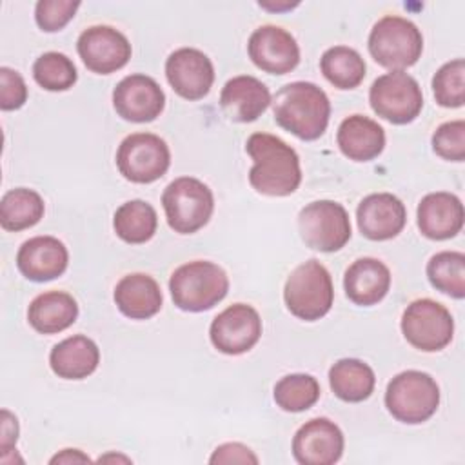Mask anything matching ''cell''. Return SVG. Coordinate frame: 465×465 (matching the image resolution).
I'll return each mask as SVG.
<instances>
[{"label": "cell", "mask_w": 465, "mask_h": 465, "mask_svg": "<svg viewBox=\"0 0 465 465\" xmlns=\"http://www.w3.org/2000/svg\"><path fill=\"white\" fill-rule=\"evenodd\" d=\"M252 158L249 183L267 196H289L302 182V167L296 151L282 138L269 133H254L245 143Z\"/></svg>", "instance_id": "6da1fadb"}, {"label": "cell", "mask_w": 465, "mask_h": 465, "mask_svg": "<svg viewBox=\"0 0 465 465\" xmlns=\"http://www.w3.org/2000/svg\"><path fill=\"white\" fill-rule=\"evenodd\" d=\"M271 104L276 124L300 140H316L329 125L331 102L325 91L312 82L283 85L276 91Z\"/></svg>", "instance_id": "7a4b0ae2"}, {"label": "cell", "mask_w": 465, "mask_h": 465, "mask_svg": "<svg viewBox=\"0 0 465 465\" xmlns=\"http://www.w3.org/2000/svg\"><path fill=\"white\" fill-rule=\"evenodd\" d=\"M169 291L174 305L187 312H203L220 303L229 291L225 271L205 260H194L180 265L169 280Z\"/></svg>", "instance_id": "3957f363"}, {"label": "cell", "mask_w": 465, "mask_h": 465, "mask_svg": "<svg viewBox=\"0 0 465 465\" xmlns=\"http://www.w3.org/2000/svg\"><path fill=\"white\" fill-rule=\"evenodd\" d=\"M423 51L421 31L411 20L387 15L369 35V53L376 64L391 71H403L418 62Z\"/></svg>", "instance_id": "277c9868"}, {"label": "cell", "mask_w": 465, "mask_h": 465, "mask_svg": "<svg viewBox=\"0 0 465 465\" xmlns=\"http://www.w3.org/2000/svg\"><path fill=\"white\" fill-rule=\"evenodd\" d=\"M283 300L291 314L300 320L314 322L323 318L334 300L329 271L318 260L300 263L285 282Z\"/></svg>", "instance_id": "5b68a950"}, {"label": "cell", "mask_w": 465, "mask_h": 465, "mask_svg": "<svg viewBox=\"0 0 465 465\" xmlns=\"http://www.w3.org/2000/svg\"><path fill=\"white\" fill-rule=\"evenodd\" d=\"M438 405L440 387L427 372L403 371L387 385L385 407L401 423H423L436 412Z\"/></svg>", "instance_id": "8992f818"}, {"label": "cell", "mask_w": 465, "mask_h": 465, "mask_svg": "<svg viewBox=\"0 0 465 465\" xmlns=\"http://www.w3.org/2000/svg\"><path fill=\"white\" fill-rule=\"evenodd\" d=\"M162 205L174 232L193 234L209 222L214 211V196L198 178L180 176L163 189Z\"/></svg>", "instance_id": "52a82bcc"}, {"label": "cell", "mask_w": 465, "mask_h": 465, "mask_svg": "<svg viewBox=\"0 0 465 465\" xmlns=\"http://www.w3.org/2000/svg\"><path fill=\"white\" fill-rule=\"evenodd\" d=\"M372 111L396 125L412 122L421 107L423 94L418 82L405 71H391L378 76L369 89Z\"/></svg>", "instance_id": "ba28073f"}, {"label": "cell", "mask_w": 465, "mask_h": 465, "mask_svg": "<svg viewBox=\"0 0 465 465\" xmlns=\"http://www.w3.org/2000/svg\"><path fill=\"white\" fill-rule=\"evenodd\" d=\"M298 231L307 247L334 252L351 240V220L341 203L316 200L300 211Z\"/></svg>", "instance_id": "9c48e42d"}, {"label": "cell", "mask_w": 465, "mask_h": 465, "mask_svg": "<svg viewBox=\"0 0 465 465\" xmlns=\"http://www.w3.org/2000/svg\"><path fill=\"white\" fill-rule=\"evenodd\" d=\"M120 174L134 183H151L165 174L171 165V151L163 138L153 133H133L122 140L116 151Z\"/></svg>", "instance_id": "30bf717a"}, {"label": "cell", "mask_w": 465, "mask_h": 465, "mask_svg": "<svg viewBox=\"0 0 465 465\" xmlns=\"http://www.w3.org/2000/svg\"><path fill=\"white\" fill-rule=\"evenodd\" d=\"M401 332L414 349L436 352L450 343L454 320L445 305L430 298H421L409 303L403 311Z\"/></svg>", "instance_id": "8fae6325"}, {"label": "cell", "mask_w": 465, "mask_h": 465, "mask_svg": "<svg viewBox=\"0 0 465 465\" xmlns=\"http://www.w3.org/2000/svg\"><path fill=\"white\" fill-rule=\"evenodd\" d=\"M211 343L223 354H243L251 351L262 336V318L247 303H234L223 309L211 323Z\"/></svg>", "instance_id": "7c38bea8"}, {"label": "cell", "mask_w": 465, "mask_h": 465, "mask_svg": "<svg viewBox=\"0 0 465 465\" xmlns=\"http://www.w3.org/2000/svg\"><path fill=\"white\" fill-rule=\"evenodd\" d=\"M76 49L85 67L98 74H111L122 69L131 58L129 40L111 25L87 27L78 36Z\"/></svg>", "instance_id": "4fadbf2b"}, {"label": "cell", "mask_w": 465, "mask_h": 465, "mask_svg": "<svg viewBox=\"0 0 465 465\" xmlns=\"http://www.w3.org/2000/svg\"><path fill=\"white\" fill-rule=\"evenodd\" d=\"M165 76L174 93L185 100L203 98L214 82L211 58L194 47H180L165 60Z\"/></svg>", "instance_id": "5bb4252c"}, {"label": "cell", "mask_w": 465, "mask_h": 465, "mask_svg": "<svg viewBox=\"0 0 465 465\" xmlns=\"http://www.w3.org/2000/svg\"><path fill=\"white\" fill-rule=\"evenodd\" d=\"M113 105L127 122H153L165 105V94L158 82L147 74H129L113 91Z\"/></svg>", "instance_id": "9a60e30c"}, {"label": "cell", "mask_w": 465, "mask_h": 465, "mask_svg": "<svg viewBox=\"0 0 465 465\" xmlns=\"http://www.w3.org/2000/svg\"><path fill=\"white\" fill-rule=\"evenodd\" d=\"M252 64L269 74H287L300 62V47L294 36L278 25H262L247 42Z\"/></svg>", "instance_id": "2e32d148"}, {"label": "cell", "mask_w": 465, "mask_h": 465, "mask_svg": "<svg viewBox=\"0 0 465 465\" xmlns=\"http://www.w3.org/2000/svg\"><path fill=\"white\" fill-rule=\"evenodd\" d=\"M343 432L327 418L303 423L292 438V456L302 465H332L343 454Z\"/></svg>", "instance_id": "e0dca14e"}, {"label": "cell", "mask_w": 465, "mask_h": 465, "mask_svg": "<svg viewBox=\"0 0 465 465\" xmlns=\"http://www.w3.org/2000/svg\"><path fill=\"white\" fill-rule=\"evenodd\" d=\"M356 220L360 232L374 242L398 236L407 222L403 202L391 193H374L365 196L358 209Z\"/></svg>", "instance_id": "ac0fdd59"}, {"label": "cell", "mask_w": 465, "mask_h": 465, "mask_svg": "<svg viewBox=\"0 0 465 465\" xmlns=\"http://www.w3.org/2000/svg\"><path fill=\"white\" fill-rule=\"evenodd\" d=\"M67 262V247L54 236L29 238L16 254L18 271L31 282H49L62 276Z\"/></svg>", "instance_id": "d6986e66"}, {"label": "cell", "mask_w": 465, "mask_h": 465, "mask_svg": "<svg viewBox=\"0 0 465 465\" xmlns=\"http://www.w3.org/2000/svg\"><path fill=\"white\" fill-rule=\"evenodd\" d=\"M416 218L423 236L430 240H449L463 227V203L452 193H430L418 203Z\"/></svg>", "instance_id": "ffe728a7"}, {"label": "cell", "mask_w": 465, "mask_h": 465, "mask_svg": "<svg viewBox=\"0 0 465 465\" xmlns=\"http://www.w3.org/2000/svg\"><path fill=\"white\" fill-rule=\"evenodd\" d=\"M271 100L267 85L251 74H240L227 80L220 93V105L223 113L231 120L242 124L258 120V116H262L271 105Z\"/></svg>", "instance_id": "44dd1931"}, {"label": "cell", "mask_w": 465, "mask_h": 465, "mask_svg": "<svg viewBox=\"0 0 465 465\" xmlns=\"http://www.w3.org/2000/svg\"><path fill=\"white\" fill-rule=\"evenodd\" d=\"M343 287L352 303L361 307L376 305L391 289V271L376 258H360L345 271Z\"/></svg>", "instance_id": "7402d4cb"}, {"label": "cell", "mask_w": 465, "mask_h": 465, "mask_svg": "<svg viewBox=\"0 0 465 465\" xmlns=\"http://www.w3.org/2000/svg\"><path fill=\"white\" fill-rule=\"evenodd\" d=\"M336 142L349 160L371 162L380 156L385 147V131L369 116L352 114L340 124Z\"/></svg>", "instance_id": "603a6c76"}, {"label": "cell", "mask_w": 465, "mask_h": 465, "mask_svg": "<svg viewBox=\"0 0 465 465\" xmlns=\"http://www.w3.org/2000/svg\"><path fill=\"white\" fill-rule=\"evenodd\" d=\"M114 303L124 316L147 320L162 309V291L153 276L133 272L116 283Z\"/></svg>", "instance_id": "cb8c5ba5"}, {"label": "cell", "mask_w": 465, "mask_h": 465, "mask_svg": "<svg viewBox=\"0 0 465 465\" xmlns=\"http://www.w3.org/2000/svg\"><path fill=\"white\" fill-rule=\"evenodd\" d=\"M100 361L98 345L84 336L74 334L51 349L49 365L58 378L64 380H84L93 374Z\"/></svg>", "instance_id": "d4e9b609"}, {"label": "cell", "mask_w": 465, "mask_h": 465, "mask_svg": "<svg viewBox=\"0 0 465 465\" xmlns=\"http://www.w3.org/2000/svg\"><path fill=\"white\" fill-rule=\"evenodd\" d=\"M78 316L76 300L64 291L38 294L27 309L29 325L40 334H56L74 323Z\"/></svg>", "instance_id": "484cf974"}, {"label": "cell", "mask_w": 465, "mask_h": 465, "mask_svg": "<svg viewBox=\"0 0 465 465\" xmlns=\"http://www.w3.org/2000/svg\"><path fill=\"white\" fill-rule=\"evenodd\" d=\"M329 383L340 400L358 403L372 394L376 376L365 361L356 358H343L329 369Z\"/></svg>", "instance_id": "4316f807"}, {"label": "cell", "mask_w": 465, "mask_h": 465, "mask_svg": "<svg viewBox=\"0 0 465 465\" xmlns=\"http://www.w3.org/2000/svg\"><path fill=\"white\" fill-rule=\"evenodd\" d=\"M42 196L27 187L7 191L0 200V225L5 231H24L36 225L44 216Z\"/></svg>", "instance_id": "83f0119b"}, {"label": "cell", "mask_w": 465, "mask_h": 465, "mask_svg": "<svg viewBox=\"0 0 465 465\" xmlns=\"http://www.w3.org/2000/svg\"><path fill=\"white\" fill-rule=\"evenodd\" d=\"M113 227L120 240L127 243H145L156 232L158 216L151 203L143 200H129L116 209Z\"/></svg>", "instance_id": "f1b7e54d"}, {"label": "cell", "mask_w": 465, "mask_h": 465, "mask_svg": "<svg viewBox=\"0 0 465 465\" xmlns=\"http://www.w3.org/2000/svg\"><path fill=\"white\" fill-rule=\"evenodd\" d=\"M320 67L323 76L338 89H354L365 78V62L361 54L347 45H334L322 54Z\"/></svg>", "instance_id": "f546056e"}, {"label": "cell", "mask_w": 465, "mask_h": 465, "mask_svg": "<svg viewBox=\"0 0 465 465\" xmlns=\"http://www.w3.org/2000/svg\"><path fill=\"white\" fill-rule=\"evenodd\" d=\"M427 276L434 289L461 300L465 296V254L458 251L436 252L427 263Z\"/></svg>", "instance_id": "4dcf8cb0"}, {"label": "cell", "mask_w": 465, "mask_h": 465, "mask_svg": "<svg viewBox=\"0 0 465 465\" xmlns=\"http://www.w3.org/2000/svg\"><path fill=\"white\" fill-rule=\"evenodd\" d=\"M274 401L287 412L311 409L320 398V383L311 374H287L274 385Z\"/></svg>", "instance_id": "1f68e13d"}, {"label": "cell", "mask_w": 465, "mask_h": 465, "mask_svg": "<svg viewBox=\"0 0 465 465\" xmlns=\"http://www.w3.org/2000/svg\"><path fill=\"white\" fill-rule=\"evenodd\" d=\"M33 76L36 84L47 91H67L78 78L73 60L56 51L44 53L35 60Z\"/></svg>", "instance_id": "d6a6232c"}, {"label": "cell", "mask_w": 465, "mask_h": 465, "mask_svg": "<svg viewBox=\"0 0 465 465\" xmlns=\"http://www.w3.org/2000/svg\"><path fill=\"white\" fill-rule=\"evenodd\" d=\"M432 93L441 107H461L465 102V62L463 58L443 64L432 78Z\"/></svg>", "instance_id": "836d02e7"}, {"label": "cell", "mask_w": 465, "mask_h": 465, "mask_svg": "<svg viewBox=\"0 0 465 465\" xmlns=\"http://www.w3.org/2000/svg\"><path fill=\"white\" fill-rule=\"evenodd\" d=\"M432 149L438 156L450 162L465 160V122L452 120L441 124L432 134Z\"/></svg>", "instance_id": "e575fe53"}, {"label": "cell", "mask_w": 465, "mask_h": 465, "mask_svg": "<svg viewBox=\"0 0 465 465\" xmlns=\"http://www.w3.org/2000/svg\"><path fill=\"white\" fill-rule=\"evenodd\" d=\"M78 7L80 2L71 0H40L35 7V20L42 31L54 33L67 25Z\"/></svg>", "instance_id": "d590c367"}, {"label": "cell", "mask_w": 465, "mask_h": 465, "mask_svg": "<svg viewBox=\"0 0 465 465\" xmlns=\"http://www.w3.org/2000/svg\"><path fill=\"white\" fill-rule=\"evenodd\" d=\"M27 100V85L22 74L11 67H0V107L4 111L20 109Z\"/></svg>", "instance_id": "8d00e7d4"}, {"label": "cell", "mask_w": 465, "mask_h": 465, "mask_svg": "<svg viewBox=\"0 0 465 465\" xmlns=\"http://www.w3.org/2000/svg\"><path fill=\"white\" fill-rule=\"evenodd\" d=\"M211 463H258V456L243 443H223L214 449Z\"/></svg>", "instance_id": "74e56055"}, {"label": "cell", "mask_w": 465, "mask_h": 465, "mask_svg": "<svg viewBox=\"0 0 465 465\" xmlns=\"http://www.w3.org/2000/svg\"><path fill=\"white\" fill-rule=\"evenodd\" d=\"M16 440H18V420L7 409H2V438H0L2 454L13 450Z\"/></svg>", "instance_id": "f35d334b"}, {"label": "cell", "mask_w": 465, "mask_h": 465, "mask_svg": "<svg viewBox=\"0 0 465 465\" xmlns=\"http://www.w3.org/2000/svg\"><path fill=\"white\" fill-rule=\"evenodd\" d=\"M89 461L91 458L78 449H64L62 452L54 454L49 460V463H89Z\"/></svg>", "instance_id": "ab89813d"}, {"label": "cell", "mask_w": 465, "mask_h": 465, "mask_svg": "<svg viewBox=\"0 0 465 465\" xmlns=\"http://www.w3.org/2000/svg\"><path fill=\"white\" fill-rule=\"evenodd\" d=\"M107 460H116V461H118V460H122V461H131L129 458H125V456H118V454H116V456H114V454H107V456H102L98 461H107Z\"/></svg>", "instance_id": "60d3db41"}]
</instances>
